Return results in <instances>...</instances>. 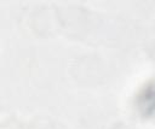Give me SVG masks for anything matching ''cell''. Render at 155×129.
Instances as JSON below:
<instances>
[{
    "label": "cell",
    "mask_w": 155,
    "mask_h": 129,
    "mask_svg": "<svg viewBox=\"0 0 155 129\" xmlns=\"http://www.w3.org/2000/svg\"><path fill=\"white\" fill-rule=\"evenodd\" d=\"M136 104L143 118H150L155 116V80L148 82L139 90Z\"/></svg>",
    "instance_id": "1"
}]
</instances>
